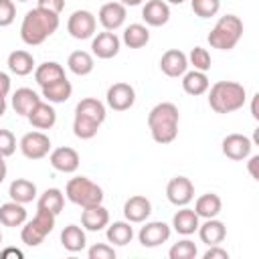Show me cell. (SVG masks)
Here are the masks:
<instances>
[{"label":"cell","mask_w":259,"mask_h":259,"mask_svg":"<svg viewBox=\"0 0 259 259\" xmlns=\"http://www.w3.org/2000/svg\"><path fill=\"white\" fill-rule=\"evenodd\" d=\"M10 255H14V257H18V259H20V257H22V251H18V249H4V251L0 253V257H2V259L10 257Z\"/></svg>","instance_id":"48"},{"label":"cell","mask_w":259,"mask_h":259,"mask_svg":"<svg viewBox=\"0 0 259 259\" xmlns=\"http://www.w3.org/2000/svg\"><path fill=\"white\" fill-rule=\"evenodd\" d=\"M0 243H2V231H0Z\"/></svg>","instance_id":"55"},{"label":"cell","mask_w":259,"mask_h":259,"mask_svg":"<svg viewBox=\"0 0 259 259\" xmlns=\"http://www.w3.org/2000/svg\"><path fill=\"white\" fill-rule=\"evenodd\" d=\"M121 40H123V45H125L127 49H142V47H146L148 40H150V30H148L144 24L134 22V24L125 26Z\"/></svg>","instance_id":"34"},{"label":"cell","mask_w":259,"mask_h":259,"mask_svg":"<svg viewBox=\"0 0 259 259\" xmlns=\"http://www.w3.org/2000/svg\"><path fill=\"white\" fill-rule=\"evenodd\" d=\"M190 8L198 18H210L221 10V0H190Z\"/></svg>","instance_id":"39"},{"label":"cell","mask_w":259,"mask_h":259,"mask_svg":"<svg viewBox=\"0 0 259 259\" xmlns=\"http://www.w3.org/2000/svg\"><path fill=\"white\" fill-rule=\"evenodd\" d=\"M57 28H59V14H53L36 6L24 14L20 24V38L28 47H38L49 36H53Z\"/></svg>","instance_id":"1"},{"label":"cell","mask_w":259,"mask_h":259,"mask_svg":"<svg viewBox=\"0 0 259 259\" xmlns=\"http://www.w3.org/2000/svg\"><path fill=\"white\" fill-rule=\"evenodd\" d=\"M119 47H121V40L111 30L97 32L91 40V51L97 59H113L119 53Z\"/></svg>","instance_id":"13"},{"label":"cell","mask_w":259,"mask_h":259,"mask_svg":"<svg viewBox=\"0 0 259 259\" xmlns=\"http://www.w3.org/2000/svg\"><path fill=\"white\" fill-rule=\"evenodd\" d=\"M166 2H170V4H178V6H180V4L186 2V0H166Z\"/></svg>","instance_id":"53"},{"label":"cell","mask_w":259,"mask_h":259,"mask_svg":"<svg viewBox=\"0 0 259 259\" xmlns=\"http://www.w3.org/2000/svg\"><path fill=\"white\" fill-rule=\"evenodd\" d=\"M198 214L194 212V208H186V206H182L174 217H172V227H174V231L176 233H180V235H184V237H188V235H192L196 229H198Z\"/></svg>","instance_id":"28"},{"label":"cell","mask_w":259,"mask_h":259,"mask_svg":"<svg viewBox=\"0 0 259 259\" xmlns=\"http://www.w3.org/2000/svg\"><path fill=\"white\" fill-rule=\"evenodd\" d=\"M61 245L69 251V253H79L85 249L87 245V237H85V231L77 225H67L63 231H61Z\"/></svg>","instance_id":"29"},{"label":"cell","mask_w":259,"mask_h":259,"mask_svg":"<svg viewBox=\"0 0 259 259\" xmlns=\"http://www.w3.org/2000/svg\"><path fill=\"white\" fill-rule=\"evenodd\" d=\"M125 16H127V12H125V6L121 2H107L99 8V14H97L99 24L105 30H111V32L123 26Z\"/></svg>","instance_id":"15"},{"label":"cell","mask_w":259,"mask_h":259,"mask_svg":"<svg viewBox=\"0 0 259 259\" xmlns=\"http://www.w3.org/2000/svg\"><path fill=\"white\" fill-rule=\"evenodd\" d=\"M18 148L22 152L24 158L28 160H40L45 156H49L51 152V138L42 132H28L20 138Z\"/></svg>","instance_id":"7"},{"label":"cell","mask_w":259,"mask_h":259,"mask_svg":"<svg viewBox=\"0 0 259 259\" xmlns=\"http://www.w3.org/2000/svg\"><path fill=\"white\" fill-rule=\"evenodd\" d=\"M178 121H180V113L174 103L162 101L154 105L148 113V127H150L152 140L156 144L174 142L178 136Z\"/></svg>","instance_id":"2"},{"label":"cell","mask_w":259,"mask_h":259,"mask_svg":"<svg viewBox=\"0 0 259 259\" xmlns=\"http://www.w3.org/2000/svg\"><path fill=\"white\" fill-rule=\"evenodd\" d=\"M8 194H10L12 200H16L20 204H28L36 198V184L26 180V178H16V180L10 182Z\"/></svg>","instance_id":"30"},{"label":"cell","mask_w":259,"mask_h":259,"mask_svg":"<svg viewBox=\"0 0 259 259\" xmlns=\"http://www.w3.org/2000/svg\"><path fill=\"white\" fill-rule=\"evenodd\" d=\"M257 101H259V93L253 95V103H251V115H253L255 119H259V113H257Z\"/></svg>","instance_id":"49"},{"label":"cell","mask_w":259,"mask_h":259,"mask_svg":"<svg viewBox=\"0 0 259 259\" xmlns=\"http://www.w3.org/2000/svg\"><path fill=\"white\" fill-rule=\"evenodd\" d=\"M198 237L204 245H221L227 237V227L223 221H219L217 217L214 219H206L202 225H198Z\"/></svg>","instance_id":"20"},{"label":"cell","mask_w":259,"mask_h":259,"mask_svg":"<svg viewBox=\"0 0 259 259\" xmlns=\"http://www.w3.org/2000/svg\"><path fill=\"white\" fill-rule=\"evenodd\" d=\"M257 164H259V156H251V158H249V174H251L255 180H259V174H257Z\"/></svg>","instance_id":"47"},{"label":"cell","mask_w":259,"mask_h":259,"mask_svg":"<svg viewBox=\"0 0 259 259\" xmlns=\"http://www.w3.org/2000/svg\"><path fill=\"white\" fill-rule=\"evenodd\" d=\"M16 18L14 0H0V26H10Z\"/></svg>","instance_id":"43"},{"label":"cell","mask_w":259,"mask_h":259,"mask_svg":"<svg viewBox=\"0 0 259 259\" xmlns=\"http://www.w3.org/2000/svg\"><path fill=\"white\" fill-rule=\"evenodd\" d=\"M63 77H65V69L57 61H47V63H42V65H38L34 69V81L40 87L51 85V83H55V81H59Z\"/></svg>","instance_id":"33"},{"label":"cell","mask_w":259,"mask_h":259,"mask_svg":"<svg viewBox=\"0 0 259 259\" xmlns=\"http://www.w3.org/2000/svg\"><path fill=\"white\" fill-rule=\"evenodd\" d=\"M6 174H8V168H6V162H4V158H0V184L4 182V178H6Z\"/></svg>","instance_id":"50"},{"label":"cell","mask_w":259,"mask_h":259,"mask_svg":"<svg viewBox=\"0 0 259 259\" xmlns=\"http://www.w3.org/2000/svg\"><path fill=\"white\" fill-rule=\"evenodd\" d=\"M105 237H107L109 243H113V245H117V247H123V245L132 243V239H134L132 223H127V221H115V223L107 225Z\"/></svg>","instance_id":"32"},{"label":"cell","mask_w":259,"mask_h":259,"mask_svg":"<svg viewBox=\"0 0 259 259\" xmlns=\"http://www.w3.org/2000/svg\"><path fill=\"white\" fill-rule=\"evenodd\" d=\"M55 221H57V214L42 210V208H36V214L30 221H24V225H22V231H20L22 243L28 247H38L53 233Z\"/></svg>","instance_id":"6"},{"label":"cell","mask_w":259,"mask_h":259,"mask_svg":"<svg viewBox=\"0 0 259 259\" xmlns=\"http://www.w3.org/2000/svg\"><path fill=\"white\" fill-rule=\"evenodd\" d=\"M142 18L148 26H164L170 20V6L166 0H148L142 8Z\"/></svg>","instance_id":"18"},{"label":"cell","mask_w":259,"mask_h":259,"mask_svg":"<svg viewBox=\"0 0 259 259\" xmlns=\"http://www.w3.org/2000/svg\"><path fill=\"white\" fill-rule=\"evenodd\" d=\"M107 105L113 109V111H127L134 103H136V89L130 85V83H113L109 89H107Z\"/></svg>","instance_id":"9"},{"label":"cell","mask_w":259,"mask_h":259,"mask_svg":"<svg viewBox=\"0 0 259 259\" xmlns=\"http://www.w3.org/2000/svg\"><path fill=\"white\" fill-rule=\"evenodd\" d=\"M208 87H210L208 77H206V73H202V71L192 69V71H186V73L182 75V89H184V93H188V95H192V97H198V95L206 93Z\"/></svg>","instance_id":"24"},{"label":"cell","mask_w":259,"mask_h":259,"mask_svg":"<svg viewBox=\"0 0 259 259\" xmlns=\"http://www.w3.org/2000/svg\"><path fill=\"white\" fill-rule=\"evenodd\" d=\"M87 257L89 259H115V249L105 243H95L89 247Z\"/></svg>","instance_id":"42"},{"label":"cell","mask_w":259,"mask_h":259,"mask_svg":"<svg viewBox=\"0 0 259 259\" xmlns=\"http://www.w3.org/2000/svg\"><path fill=\"white\" fill-rule=\"evenodd\" d=\"M150 214H152V202L142 194L130 196L123 204V217L127 223H144Z\"/></svg>","instance_id":"17"},{"label":"cell","mask_w":259,"mask_h":259,"mask_svg":"<svg viewBox=\"0 0 259 259\" xmlns=\"http://www.w3.org/2000/svg\"><path fill=\"white\" fill-rule=\"evenodd\" d=\"M196 253H198V249H196L194 241L182 239V241H178V243H174V245L170 247L168 257H170V259H194Z\"/></svg>","instance_id":"38"},{"label":"cell","mask_w":259,"mask_h":259,"mask_svg":"<svg viewBox=\"0 0 259 259\" xmlns=\"http://www.w3.org/2000/svg\"><path fill=\"white\" fill-rule=\"evenodd\" d=\"M123 6H140L144 0H119Z\"/></svg>","instance_id":"51"},{"label":"cell","mask_w":259,"mask_h":259,"mask_svg":"<svg viewBox=\"0 0 259 259\" xmlns=\"http://www.w3.org/2000/svg\"><path fill=\"white\" fill-rule=\"evenodd\" d=\"M188 65H192L196 71L206 73V71L210 69V65H212L208 51L202 49V47H194V49L190 51V55H188Z\"/></svg>","instance_id":"40"},{"label":"cell","mask_w":259,"mask_h":259,"mask_svg":"<svg viewBox=\"0 0 259 259\" xmlns=\"http://www.w3.org/2000/svg\"><path fill=\"white\" fill-rule=\"evenodd\" d=\"M65 196L73 204L87 208V206H95V204L103 202V188L99 184H95L93 180H89L87 176H75L67 182Z\"/></svg>","instance_id":"5"},{"label":"cell","mask_w":259,"mask_h":259,"mask_svg":"<svg viewBox=\"0 0 259 259\" xmlns=\"http://www.w3.org/2000/svg\"><path fill=\"white\" fill-rule=\"evenodd\" d=\"M95 28H97V18L89 10H75L67 20V32L77 40L91 38L95 34Z\"/></svg>","instance_id":"8"},{"label":"cell","mask_w":259,"mask_h":259,"mask_svg":"<svg viewBox=\"0 0 259 259\" xmlns=\"http://www.w3.org/2000/svg\"><path fill=\"white\" fill-rule=\"evenodd\" d=\"M16 150V138L10 130H0V158L12 156Z\"/></svg>","instance_id":"41"},{"label":"cell","mask_w":259,"mask_h":259,"mask_svg":"<svg viewBox=\"0 0 259 259\" xmlns=\"http://www.w3.org/2000/svg\"><path fill=\"white\" fill-rule=\"evenodd\" d=\"M75 115L87 117V119H91V121H95V123L101 125V123L105 121L107 111H105V105H103L99 99H95V97H85V99H81V101L75 105Z\"/></svg>","instance_id":"23"},{"label":"cell","mask_w":259,"mask_h":259,"mask_svg":"<svg viewBox=\"0 0 259 259\" xmlns=\"http://www.w3.org/2000/svg\"><path fill=\"white\" fill-rule=\"evenodd\" d=\"M6 65H8L10 73H14L18 77H26L34 69V59H32V55L28 51H12L8 55V63Z\"/></svg>","instance_id":"31"},{"label":"cell","mask_w":259,"mask_h":259,"mask_svg":"<svg viewBox=\"0 0 259 259\" xmlns=\"http://www.w3.org/2000/svg\"><path fill=\"white\" fill-rule=\"evenodd\" d=\"M28 121H30V125L32 127H36V130H51L55 123H57V111H55V107L47 101H40L28 115Z\"/></svg>","instance_id":"21"},{"label":"cell","mask_w":259,"mask_h":259,"mask_svg":"<svg viewBox=\"0 0 259 259\" xmlns=\"http://www.w3.org/2000/svg\"><path fill=\"white\" fill-rule=\"evenodd\" d=\"M170 233H172V231H170V227H168L164 221H152V223H146V225L140 229L138 241H140L142 247L152 249V247H158V245L166 243V241L170 239Z\"/></svg>","instance_id":"11"},{"label":"cell","mask_w":259,"mask_h":259,"mask_svg":"<svg viewBox=\"0 0 259 259\" xmlns=\"http://www.w3.org/2000/svg\"><path fill=\"white\" fill-rule=\"evenodd\" d=\"M16 2H28V0H16Z\"/></svg>","instance_id":"54"},{"label":"cell","mask_w":259,"mask_h":259,"mask_svg":"<svg viewBox=\"0 0 259 259\" xmlns=\"http://www.w3.org/2000/svg\"><path fill=\"white\" fill-rule=\"evenodd\" d=\"M67 67L77 77H85V75H89L93 71L95 61H93V57L87 51H73L69 55V59H67Z\"/></svg>","instance_id":"35"},{"label":"cell","mask_w":259,"mask_h":259,"mask_svg":"<svg viewBox=\"0 0 259 259\" xmlns=\"http://www.w3.org/2000/svg\"><path fill=\"white\" fill-rule=\"evenodd\" d=\"M49 162H51V166H53L57 172L73 174V172H77L81 160H79L77 150H73V148H69V146H61V148H57V150L51 152Z\"/></svg>","instance_id":"14"},{"label":"cell","mask_w":259,"mask_h":259,"mask_svg":"<svg viewBox=\"0 0 259 259\" xmlns=\"http://www.w3.org/2000/svg\"><path fill=\"white\" fill-rule=\"evenodd\" d=\"M99 127H101L99 123H95V121H91L87 117H81V115H75V119H73V134L79 140H91V138H95L97 132H99Z\"/></svg>","instance_id":"37"},{"label":"cell","mask_w":259,"mask_h":259,"mask_svg":"<svg viewBox=\"0 0 259 259\" xmlns=\"http://www.w3.org/2000/svg\"><path fill=\"white\" fill-rule=\"evenodd\" d=\"M63 206H65V194L59 188H47L38 196V202H36V208L49 210L53 214H59L63 210Z\"/></svg>","instance_id":"36"},{"label":"cell","mask_w":259,"mask_h":259,"mask_svg":"<svg viewBox=\"0 0 259 259\" xmlns=\"http://www.w3.org/2000/svg\"><path fill=\"white\" fill-rule=\"evenodd\" d=\"M38 103H40L38 93L32 91V89H28V87H20V89H16L14 95H12V109H14L18 115H22V117H26Z\"/></svg>","instance_id":"22"},{"label":"cell","mask_w":259,"mask_h":259,"mask_svg":"<svg viewBox=\"0 0 259 259\" xmlns=\"http://www.w3.org/2000/svg\"><path fill=\"white\" fill-rule=\"evenodd\" d=\"M6 113V97H0V117Z\"/></svg>","instance_id":"52"},{"label":"cell","mask_w":259,"mask_h":259,"mask_svg":"<svg viewBox=\"0 0 259 259\" xmlns=\"http://www.w3.org/2000/svg\"><path fill=\"white\" fill-rule=\"evenodd\" d=\"M42 89V97L49 101V103H65L69 101V97L73 95V85L67 77L51 83V85H45L40 87Z\"/></svg>","instance_id":"26"},{"label":"cell","mask_w":259,"mask_h":259,"mask_svg":"<svg viewBox=\"0 0 259 259\" xmlns=\"http://www.w3.org/2000/svg\"><path fill=\"white\" fill-rule=\"evenodd\" d=\"M10 93V77L0 71V97H6Z\"/></svg>","instance_id":"46"},{"label":"cell","mask_w":259,"mask_h":259,"mask_svg":"<svg viewBox=\"0 0 259 259\" xmlns=\"http://www.w3.org/2000/svg\"><path fill=\"white\" fill-rule=\"evenodd\" d=\"M204 259H229V251L223 249L221 245H210L208 251L202 255Z\"/></svg>","instance_id":"45"},{"label":"cell","mask_w":259,"mask_h":259,"mask_svg":"<svg viewBox=\"0 0 259 259\" xmlns=\"http://www.w3.org/2000/svg\"><path fill=\"white\" fill-rule=\"evenodd\" d=\"M36 6L42 10H49L53 14H61L65 8V0H36Z\"/></svg>","instance_id":"44"},{"label":"cell","mask_w":259,"mask_h":259,"mask_svg":"<svg viewBox=\"0 0 259 259\" xmlns=\"http://www.w3.org/2000/svg\"><path fill=\"white\" fill-rule=\"evenodd\" d=\"M243 36V20L237 14H225L208 32V45L219 51H231Z\"/></svg>","instance_id":"4"},{"label":"cell","mask_w":259,"mask_h":259,"mask_svg":"<svg viewBox=\"0 0 259 259\" xmlns=\"http://www.w3.org/2000/svg\"><path fill=\"white\" fill-rule=\"evenodd\" d=\"M166 198L174 206H186L194 198V184L186 176H174L166 186Z\"/></svg>","instance_id":"10"},{"label":"cell","mask_w":259,"mask_h":259,"mask_svg":"<svg viewBox=\"0 0 259 259\" xmlns=\"http://www.w3.org/2000/svg\"><path fill=\"white\" fill-rule=\"evenodd\" d=\"M247 91L237 81H217L208 91V105L214 113H233L245 105Z\"/></svg>","instance_id":"3"},{"label":"cell","mask_w":259,"mask_h":259,"mask_svg":"<svg viewBox=\"0 0 259 259\" xmlns=\"http://www.w3.org/2000/svg\"><path fill=\"white\" fill-rule=\"evenodd\" d=\"M221 208H223L221 196L214 192L200 194L194 202V212L198 214V219H214V217H219Z\"/></svg>","instance_id":"27"},{"label":"cell","mask_w":259,"mask_h":259,"mask_svg":"<svg viewBox=\"0 0 259 259\" xmlns=\"http://www.w3.org/2000/svg\"><path fill=\"white\" fill-rule=\"evenodd\" d=\"M160 69L166 77H182L188 69V57L180 49H168L160 59Z\"/></svg>","instance_id":"16"},{"label":"cell","mask_w":259,"mask_h":259,"mask_svg":"<svg viewBox=\"0 0 259 259\" xmlns=\"http://www.w3.org/2000/svg\"><path fill=\"white\" fill-rule=\"evenodd\" d=\"M81 225H83V229L93 231V233L103 231L109 225V212H107V208L103 204H95V206L83 208V212H81Z\"/></svg>","instance_id":"19"},{"label":"cell","mask_w":259,"mask_h":259,"mask_svg":"<svg viewBox=\"0 0 259 259\" xmlns=\"http://www.w3.org/2000/svg\"><path fill=\"white\" fill-rule=\"evenodd\" d=\"M251 150H253V142L243 134H229L223 140V154L229 160H235V162L247 160L251 156Z\"/></svg>","instance_id":"12"},{"label":"cell","mask_w":259,"mask_h":259,"mask_svg":"<svg viewBox=\"0 0 259 259\" xmlns=\"http://www.w3.org/2000/svg\"><path fill=\"white\" fill-rule=\"evenodd\" d=\"M26 221V208L24 204L10 200L0 204V225L4 227H22Z\"/></svg>","instance_id":"25"}]
</instances>
